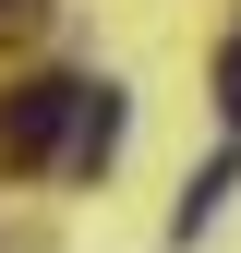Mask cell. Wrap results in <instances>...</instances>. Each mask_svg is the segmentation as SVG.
I'll return each mask as SVG.
<instances>
[{
	"label": "cell",
	"instance_id": "6da1fadb",
	"mask_svg": "<svg viewBox=\"0 0 241 253\" xmlns=\"http://www.w3.org/2000/svg\"><path fill=\"white\" fill-rule=\"evenodd\" d=\"M73 121H84V84L73 73H37L0 97V169H48V157H73Z\"/></svg>",
	"mask_w": 241,
	"mask_h": 253
},
{
	"label": "cell",
	"instance_id": "277c9868",
	"mask_svg": "<svg viewBox=\"0 0 241 253\" xmlns=\"http://www.w3.org/2000/svg\"><path fill=\"white\" fill-rule=\"evenodd\" d=\"M24 12H37V0H0V24H24Z\"/></svg>",
	"mask_w": 241,
	"mask_h": 253
},
{
	"label": "cell",
	"instance_id": "7a4b0ae2",
	"mask_svg": "<svg viewBox=\"0 0 241 253\" xmlns=\"http://www.w3.org/2000/svg\"><path fill=\"white\" fill-rule=\"evenodd\" d=\"M120 121H133V109H120V84H84V121H73V169H109V157H120Z\"/></svg>",
	"mask_w": 241,
	"mask_h": 253
},
{
	"label": "cell",
	"instance_id": "3957f363",
	"mask_svg": "<svg viewBox=\"0 0 241 253\" xmlns=\"http://www.w3.org/2000/svg\"><path fill=\"white\" fill-rule=\"evenodd\" d=\"M217 121H229V145H241V37L217 48Z\"/></svg>",
	"mask_w": 241,
	"mask_h": 253
}]
</instances>
